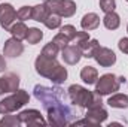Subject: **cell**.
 <instances>
[{
  "label": "cell",
  "mask_w": 128,
  "mask_h": 127,
  "mask_svg": "<svg viewBox=\"0 0 128 127\" xmlns=\"http://www.w3.org/2000/svg\"><path fill=\"white\" fill-rule=\"evenodd\" d=\"M22 52H24V45L21 43V40H18L15 37H10V39H8L4 42L3 55L10 57V58H15V57H20Z\"/></svg>",
  "instance_id": "cell-11"
},
{
  "label": "cell",
  "mask_w": 128,
  "mask_h": 127,
  "mask_svg": "<svg viewBox=\"0 0 128 127\" xmlns=\"http://www.w3.org/2000/svg\"><path fill=\"white\" fill-rule=\"evenodd\" d=\"M80 79H82L85 84H88V85L96 84L97 79H98V72H97V69L92 67V66H85V67L80 70Z\"/></svg>",
  "instance_id": "cell-15"
},
{
  "label": "cell",
  "mask_w": 128,
  "mask_h": 127,
  "mask_svg": "<svg viewBox=\"0 0 128 127\" xmlns=\"http://www.w3.org/2000/svg\"><path fill=\"white\" fill-rule=\"evenodd\" d=\"M46 8L51 14H57L61 18H70L76 14V3L73 0H45Z\"/></svg>",
  "instance_id": "cell-6"
},
{
  "label": "cell",
  "mask_w": 128,
  "mask_h": 127,
  "mask_svg": "<svg viewBox=\"0 0 128 127\" xmlns=\"http://www.w3.org/2000/svg\"><path fill=\"white\" fill-rule=\"evenodd\" d=\"M103 24L109 30H116L121 26V18H119V15L115 11L113 12H107L104 15V18H103Z\"/></svg>",
  "instance_id": "cell-18"
},
{
  "label": "cell",
  "mask_w": 128,
  "mask_h": 127,
  "mask_svg": "<svg viewBox=\"0 0 128 127\" xmlns=\"http://www.w3.org/2000/svg\"><path fill=\"white\" fill-rule=\"evenodd\" d=\"M18 118L22 126H45L46 124L42 114L37 109H26L18 114Z\"/></svg>",
  "instance_id": "cell-9"
},
{
  "label": "cell",
  "mask_w": 128,
  "mask_h": 127,
  "mask_svg": "<svg viewBox=\"0 0 128 127\" xmlns=\"http://www.w3.org/2000/svg\"><path fill=\"white\" fill-rule=\"evenodd\" d=\"M20 87V76L15 73H6L0 78V94L14 93Z\"/></svg>",
  "instance_id": "cell-10"
},
{
  "label": "cell",
  "mask_w": 128,
  "mask_h": 127,
  "mask_svg": "<svg viewBox=\"0 0 128 127\" xmlns=\"http://www.w3.org/2000/svg\"><path fill=\"white\" fill-rule=\"evenodd\" d=\"M60 32L63 33L64 36H66V37H67V39H68V40L72 42V40L74 39V36H76V32H78V30H76V29H74L73 26L67 24V26H63V27L60 29Z\"/></svg>",
  "instance_id": "cell-28"
},
{
  "label": "cell",
  "mask_w": 128,
  "mask_h": 127,
  "mask_svg": "<svg viewBox=\"0 0 128 127\" xmlns=\"http://www.w3.org/2000/svg\"><path fill=\"white\" fill-rule=\"evenodd\" d=\"M92 58H94L101 67H110V66H113V64L116 63V54H115L110 48L100 46V45H98V48L96 49Z\"/></svg>",
  "instance_id": "cell-8"
},
{
  "label": "cell",
  "mask_w": 128,
  "mask_h": 127,
  "mask_svg": "<svg viewBox=\"0 0 128 127\" xmlns=\"http://www.w3.org/2000/svg\"><path fill=\"white\" fill-rule=\"evenodd\" d=\"M49 14H51V12H49V9L46 8L45 3H42V5H36V6H33L32 20L37 21V23H43V21L48 18Z\"/></svg>",
  "instance_id": "cell-20"
},
{
  "label": "cell",
  "mask_w": 128,
  "mask_h": 127,
  "mask_svg": "<svg viewBox=\"0 0 128 127\" xmlns=\"http://www.w3.org/2000/svg\"><path fill=\"white\" fill-rule=\"evenodd\" d=\"M80 26L85 32H91V30H96L97 27L100 26V17L94 14V12H90V14H85L82 21H80Z\"/></svg>",
  "instance_id": "cell-14"
},
{
  "label": "cell",
  "mask_w": 128,
  "mask_h": 127,
  "mask_svg": "<svg viewBox=\"0 0 128 127\" xmlns=\"http://www.w3.org/2000/svg\"><path fill=\"white\" fill-rule=\"evenodd\" d=\"M61 57L64 63L73 66V64H78L79 60L82 58V51L78 45H67L66 48L61 49Z\"/></svg>",
  "instance_id": "cell-12"
},
{
  "label": "cell",
  "mask_w": 128,
  "mask_h": 127,
  "mask_svg": "<svg viewBox=\"0 0 128 127\" xmlns=\"http://www.w3.org/2000/svg\"><path fill=\"white\" fill-rule=\"evenodd\" d=\"M127 33H128V26H127Z\"/></svg>",
  "instance_id": "cell-32"
},
{
  "label": "cell",
  "mask_w": 128,
  "mask_h": 127,
  "mask_svg": "<svg viewBox=\"0 0 128 127\" xmlns=\"http://www.w3.org/2000/svg\"><path fill=\"white\" fill-rule=\"evenodd\" d=\"M118 46H119V49H121L122 52H125V54H128V37H122V39L119 40Z\"/></svg>",
  "instance_id": "cell-30"
},
{
  "label": "cell",
  "mask_w": 128,
  "mask_h": 127,
  "mask_svg": "<svg viewBox=\"0 0 128 127\" xmlns=\"http://www.w3.org/2000/svg\"><path fill=\"white\" fill-rule=\"evenodd\" d=\"M28 32V27L24 24V21H18V23H14L12 27L9 29V33L12 34V37L18 39V40H24Z\"/></svg>",
  "instance_id": "cell-17"
},
{
  "label": "cell",
  "mask_w": 128,
  "mask_h": 127,
  "mask_svg": "<svg viewBox=\"0 0 128 127\" xmlns=\"http://www.w3.org/2000/svg\"><path fill=\"white\" fill-rule=\"evenodd\" d=\"M43 24H45L48 29L55 30V29H58V27L61 26V17H60V15H57V14H49V15H48V18L43 21Z\"/></svg>",
  "instance_id": "cell-24"
},
{
  "label": "cell",
  "mask_w": 128,
  "mask_h": 127,
  "mask_svg": "<svg viewBox=\"0 0 128 127\" xmlns=\"http://www.w3.org/2000/svg\"><path fill=\"white\" fill-rule=\"evenodd\" d=\"M74 42H76V45L79 46V45H82V43H85L86 40H90V33L88 32H76V36H74V39H73Z\"/></svg>",
  "instance_id": "cell-29"
},
{
  "label": "cell",
  "mask_w": 128,
  "mask_h": 127,
  "mask_svg": "<svg viewBox=\"0 0 128 127\" xmlns=\"http://www.w3.org/2000/svg\"><path fill=\"white\" fill-rule=\"evenodd\" d=\"M42 37H43V33H42L40 29H37V27H30L28 32H27V36H26V40H27L30 45H36V43H39V42L42 40Z\"/></svg>",
  "instance_id": "cell-21"
},
{
  "label": "cell",
  "mask_w": 128,
  "mask_h": 127,
  "mask_svg": "<svg viewBox=\"0 0 128 127\" xmlns=\"http://www.w3.org/2000/svg\"><path fill=\"white\" fill-rule=\"evenodd\" d=\"M58 52H60V48H58V46L51 40L49 43H46V45L43 46V49H42V52H40V54H43L45 57H49V58H57Z\"/></svg>",
  "instance_id": "cell-22"
},
{
  "label": "cell",
  "mask_w": 128,
  "mask_h": 127,
  "mask_svg": "<svg viewBox=\"0 0 128 127\" xmlns=\"http://www.w3.org/2000/svg\"><path fill=\"white\" fill-rule=\"evenodd\" d=\"M28 102H30V96L26 90H16V91H14L10 96L4 97L0 102V114L2 115L12 114L18 109H21Z\"/></svg>",
  "instance_id": "cell-4"
},
{
  "label": "cell",
  "mask_w": 128,
  "mask_h": 127,
  "mask_svg": "<svg viewBox=\"0 0 128 127\" xmlns=\"http://www.w3.org/2000/svg\"><path fill=\"white\" fill-rule=\"evenodd\" d=\"M125 82L124 76H116L113 73H106L103 76H100V79H97L96 82V93L98 96H107L112 93L119 91L121 84Z\"/></svg>",
  "instance_id": "cell-5"
},
{
  "label": "cell",
  "mask_w": 128,
  "mask_h": 127,
  "mask_svg": "<svg viewBox=\"0 0 128 127\" xmlns=\"http://www.w3.org/2000/svg\"><path fill=\"white\" fill-rule=\"evenodd\" d=\"M32 14H33L32 6H22L16 11V18L20 21H27V20H32Z\"/></svg>",
  "instance_id": "cell-25"
},
{
  "label": "cell",
  "mask_w": 128,
  "mask_h": 127,
  "mask_svg": "<svg viewBox=\"0 0 128 127\" xmlns=\"http://www.w3.org/2000/svg\"><path fill=\"white\" fill-rule=\"evenodd\" d=\"M107 111L103 108V105H98V106H92V108H88V112H86V118L94 124V126H100L101 123H104L107 120Z\"/></svg>",
  "instance_id": "cell-13"
},
{
  "label": "cell",
  "mask_w": 128,
  "mask_h": 127,
  "mask_svg": "<svg viewBox=\"0 0 128 127\" xmlns=\"http://www.w3.org/2000/svg\"><path fill=\"white\" fill-rule=\"evenodd\" d=\"M15 20H16V11L14 9V6L10 3L0 5V26H2V29L9 32V29L12 27Z\"/></svg>",
  "instance_id": "cell-7"
},
{
  "label": "cell",
  "mask_w": 128,
  "mask_h": 127,
  "mask_svg": "<svg viewBox=\"0 0 128 127\" xmlns=\"http://www.w3.org/2000/svg\"><path fill=\"white\" fill-rule=\"evenodd\" d=\"M127 2H128V0H127Z\"/></svg>",
  "instance_id": "cell-33"
},
{
  "label": "cell",
  "mask_w": 128,
  "mask_h": 127,
  "mask_svg": "<svg viewBox=\"0 0 128 127\" xmlns=\"http://www.w3.org/2000/svg\"><path fill=\"white\" fill-rule=\"evenodd\" d=\"M4 69H6V61H4V58L0 55V72H4Z\"/></svg>",
  "instance_id": "cell-31"
},
{
  "label": "cell",
  "mask_w": 128,
  "mask_h": 127,
  "mask_svg": "<svg viewBox=\"0 0 128 127\" xmlns=\"http://www.w3.org/2000/svg\"><path fill=\"white\" fill-rule=\"evenodd\" d=\"M34 69L40 76L48 78L55 85L63 84L67 79V69L58 63L57 58H49L45 57L43 54H39L37 58L34 60Z\"/></svg>",
  "instance_id": "cell-2"
},
{
  "label": "cell",
  "mask_w": 128,
  "mask_h": 127,
  "mask_svg": "<svg viewBox=\"0 0 128 127\" xmlns=\"http://www.w3.org/2000/svg\"><path fill=\"white\" fill-rule=\"evenodd\" d=\"M34 97L42 102L48 114V123L54 126H70L74 118L73 109L66 103V93L61 87H46L37 84L34 87Z\"/></svg>",
  "instance_id": "cell-1"
},
{
  "label": "cell",
  "mask_w": 128,
  "mask_h": 127,
  "mask_svg": "<svg viewBox=\"0 0 128 127\" xmlns=\"http://www.w3.org/2000/svg\"><path fill=\"white\" fill-rule=\"evenodd\" d=\"M67 93H68V97H70V100H72L73 105H76L79 108H84V109L103 105L101 96H98L97 93H91L88 88H85V87H82L79 84L70 85L68 90H67Z\"/></svg>",
  "instance_id": "cell-3"
},
{
  "label": "cell",
  "mask_w": 128,
  "mask_h": 127,
  "mask_svg": "<svg viewBox=\"0 0 128 127\" xmlns=\"http://www.w3.org/2000/svg\"><path fill=\"white\" fill-rule=\"evenodd\" d=\"M52 42H54V43H55V45H57V46H58L60 49L66 48V46H67V45L70 43V40H68V39H67V37H66V36H64V34H63L61 32L58 33V34H55V36H54Z\"/></svg>",
  "instance_id": "cell-26"
},
{
  "label": "cell",
  "mask_w": 128,
  "mask_h": 127,
  "mask_svg": "<svg viewBox=\"0 0 128 127\" xmlns=\"http://www.w3.org/2000/svg\"><path fill=\"white\" fill-rule=\"evenodd\" d=\"M116 8V2L115 0H100V9L107 14V12H113Z\"/></svg>",
  "instance_id": "cell-27"
},
{
  "label": "cell",
  "mask_w": 128,
  "mask_h": 127,
  "mask_svg": "<svg viewBox=\"0 0 128 127\" xmlns=\"http://www.w3.org/2000/svg\"><path fill=\"white\" fill-rule=\"evenodd\" d=\"M107 105H109L110 108H116V109H127L128 108V96L116 93V94H113V96L109 97Z\"/></svg>",
  "instance_id": "cell-16"
},
{
  "label": "cell",
  "mask_w": 128,
  "mask_h": 127,
  "mask_svg": "<svg viewBox=\"0 0 128 127\" xmlns=\"http://www.w3.org/2000/svg\"><path fill=\"white\" fill-rule=\"evenodd\" d=\"M98 40L97 39H90V40H86L85 43H82V45H79V48H80V51H82V57H86V58H92L94 57V52H96V49L98 48Z\"/></svg>",
  "instance_id": "cell-19"
},
{
  "label": "cell",
  "mask_w": 128,
  "mask_h": 127,
  "mask_svg": "<svg viewBox=\"0 0 128 127\" xmlns=\"http://www.w3.org/2000/svg\"><path fill=\"white\" fill-rule=\"evenodd\" d=\"M3 126L4 127H18V126H22V124H21L18 115H9V114H6L4 118L0 120V127H3Z\"/></svg>",
  "instance_id": "cell-23"
}]
</instances>
